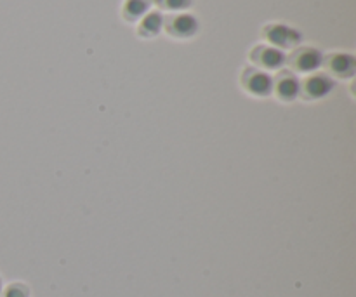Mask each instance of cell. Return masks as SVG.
I'll use <instances>...</instances> for the list:
<instances>
[{
  "instance_id": "cell-6",
  "label": "cell",
  "mask_w": 356,
  "mask_h": 297,
  "mask_svg": "<svg viewBox=\"0 0 356 297\" xmlns=\"http://www.w3.org/2000/svg\"><path fill=\"white\" fill-rule=\"evenodd\" d=\"M336 87L332 77L327 73L315 72L309 73L305 80H301V90H299V97L305 101H318L329 96Z\"/></svg>"
},
{
  "instance_id": "cell-2",
  "label": "cell",
  "mask_w": 356,
  "mask_h": 297,
  "mask_svg": "<svg viewBox=\"0 0 356 297\" xmlns=\"http://www.w3.org/2000/svg\"><path fill=\"white\" fill-rule=\"evenodd\" d=\"M249 61L252 63L254 68L263 72H280L287 65V54L268 44H257L250 49Z\"/></svg>"
},
{
  "instance_id": "cell-4",
  "label": "cell",
  "mask_w": 356,
  "mask_h": 297,
  "mask_svg": "<svg viewBox=\"0 0 356 297\" xmlns=\"http://www.w3.org/2000/svg\"><path fill=\"white\" fill-rule=\"evenodd\" d=\"M323 54L318 49L312 45H299L292 51L291 56H287V65L291 66V72L294 73H315L322 66Z\"/></svg>"
},
{
  "instance_id": "cell-5",
  "label": "cell",
  "mask_w": 356,
  "mask_h": 297,
  "mask_svg": "<svg viewBox=\"0 0 356 297\" xmlns=\"http://www.w3.org/2000/svg\"><path fill=\"white\" fill-rule=\"evenodd\" d=\"M163 31L176 40L193 38L198 31V21L190 13H176L163 17Z\"/></svg>"
},
{
  "instance_id": "cell-12",
  "label": "cell",
  "mask_w": 356,
  "mask_h": 297,
  "mask_svg": "<svg viewBox=\"0 0 356 297\" xmlns=\"http://www.w3.org/2000/svg\"><path fill=\"white\" fill-rule=\"evenodd\" d=\"M2 297H30V289L24 284H13L6 289Z\"/></svg>"
},
{
  "instance_id": "cell-7",
  "label": "cell",
  "mask_w": 356,
  "mask_h": 297,
  "mask_svg": "<svg viewBox=\"0 0 356 297\" xmlns=\"http://www.w3.org/2000/svg\"><path fill=\"white\" fill-rule=\"evenodd\" d=\"M299 90H301V80L291 70H280L273 77V89H271V94L278 101H282V103H292V101L298 99Z\"/></svg>"
},
{
  "instance_id": "cell-13",
  "label": "cell",
  "mask_w": 356,
  "mask_h": 297,
  "mask_svg": "<svg viewBox=\"0 0 356 297\" xmlns=\"http://www.w3.org/2000/svg\"><path fill=\"white\" fill-rule=\"evenodd\" d=\"M0 294H2V282H0Z\"/></svg>"
},
{
  "instance_id": "cell-11",
  "label": "cell",
  "mask_w": 356,
  "mask_h": 297,
  "mask_svg": "<svg viewBox=\"0 0 356 297\" xmlns=\"http://www.w3.org/2000/svg\"><path fill=\"white\" fill-rule=\"evenodd\" d=\"M155 6H159L162 10L167 13H184L188 7H191L193 0H153Z\"/></svg>"
},
{
  "instance_id": "cell-3",
  "label": "cell",
  "mask_w": 356,
  "mask_h": 297,
  "mask_svg": "<svg viewBox=\"0 0 356 297\" xmlns=\"http://www.w3.org/2000/svg\"><path fill=\"white\" fill-rule=\"evenodd\" d=\"M240 86L249 96L252 97H268L271 96L273 89V77L268 72L257 70L254 66H247L240 75Z\"/></svg>"
},
{
  "instance_id": "cell-8",
  "label": "cell",
  "mask_w": 356,
  "mask_h": 297,
  "mask_svg": "<svg viewBox=\"0 0 356 297\" xmlns=\"http://www.w3.org/2000/svg\"><path fill=\"white\" fill-rule=\"evenodd\" d=\"M322 66L325 68L327 75L336 79H351L356 73V59L348 52H332L325 56Z\"/></svg>"
},
{
  "instance_id": "cell-10",
  "label": "cell",
  "mask_w": 356,
  "mask_h": 297,
  "mask_svg": "<svg viewBox=\"0 0 356 297\" xmlns=\"http://www.w3.org/2000/svg\"><path fill=\"white\" fill-rule=\"evenodd\" d=\"M153 0H125L122 6V17L127 23H138L146 13H149Z\"/></svg>"
},
{
  "instance_id": "cell-1",
  "label": "cell",
  "mask_w": 356,
  "mask_h": 297,
  "mask_svg": "<svg viewBox=\"0 0 356 297\" xmlns=\"http://www.w3.org/2000/svg\"><path fill=\"white\" fill-rule=\"evenodd\" d=\"M263 38L268 45L280 51H294L302 42L301 31L284 23H268L263 26Z\"/></svg>"
},
{
  "instance_id": "cell-9",
  "label": "cell",
  "mask_w": 356,
  "mask_h": 297,
  "mask_svg": "<svg viewBox=\"0 0 356 297\" xmlns=\"http://www.w3.org/2000/svg\"><path fill=\"white\" fill-rule=\"evenodd\" d=\"M163 30V14L159 10H149L138 21L136 33L141 38H155Z\"/></svg>"
}]
</instances>
